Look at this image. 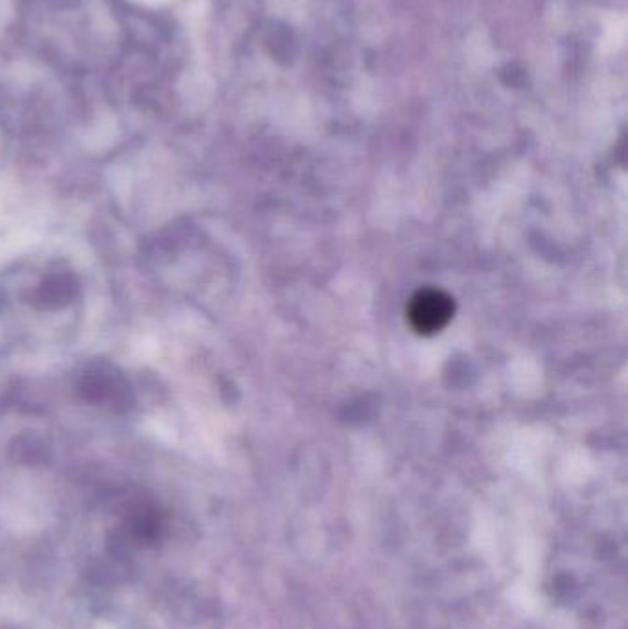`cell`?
<instances>
[{
  "instance_id": "3",
  "label": "cell",
  "mask_w": 628,
  "mask_h": 629,
  "mask_svg": "<svg viewBox=\"0 0 628 629\" xmlns=\"http://www.w3.org/2000/svg\"><path fill=\"white\" fill-rule=\"evenodd\" d=\"M500 80L508 87L518 89L527 82V71L518 63H507L500 71Z\"/></svg>"
},
{
  "instance_id": "1",
  "label": "cell",
  "mask_w": 628,
  "mask_h": 629,
  "mask_svg": "<svg viewBox=\"0 0 628 629\" xmlns=\"http://www.w3.org/2000/svg\"><path fill=\"white\" fill-rule=\"evenodd\" d=\"M408 317L416 333L433 336L454 317V300L439 289H421L411 299Z\"/></svg>"
},
{
  "instance_id": "2",
  "label": "cell",
  "mask_w": 628,
  "mask_h": 629,
  "mask_svg": "<svg viewBox=\"0 0 628 629\" xmlns=\"http://www.w3.org/2000/svg\"><path fill=\"white\" fill-rule=\"evenodd\" d=\"M268 44L274 60L280 61L282 65H288L296 58V35L286 24H274Z\"/></svg>"
}]
</instances>
